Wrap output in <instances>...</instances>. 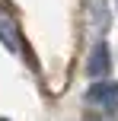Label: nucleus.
Returning <instances> with one entry per match:
<instances>
[{"label":"nucleus","instance_id":"obj_1","mask_svg":"<svg viewBox=\"0 0 118 121\" xmlns=\"http://www.w3.org/2000/svg\"><path fill=\"white\" fill-rule=\"evenodd\" d=\"M86 99L89 102H96V105H102V108H109V112H118V83H93L89 86V92H86Z\"/></svg>","mask_w":118,"mask_h":121},{"label":"nucleus","instance_id":"obj_2","mask_svg":"<svg viewBox=\"0 0 118 121\" xmlns=\"http://www.w3.org/2000/svg\"><path fill=\"white\" fill-rule=\"evenodd\" d=\"M109 67H112V54H109V45H105V42H99V45L93 48V54H89L86 70H89V77H105V73H109Z\"/></svg>","mask_w":118,"mask_h":121},{"label":"nucleus","instance_id":"obj_3","mask_svg":"<svg viewBox=\"0 0 118 121\" xmlns=\"http://www.w3.org/2000/svg\"><path fill=\"white\" fill-rule=\"evenodd\" d=\"M0 42H3V48H6V51H19V35H16V26H13L6 16H0Z\"/></svg>","mask_w":118,"mask_h":121},{"label":"nucleus","instance_id":"obj_4","mask_svg":"<svg viewBox=\"0 0 118 121\" xmlns=\"http://www.w3.org/2000/svg\"><path fill=\"white\" fill-rule=\"evenodd\" d=\"M0 121H6V118H0Z\"/></svg>","mask_w":118,"mask_h":121}]
</instances>
